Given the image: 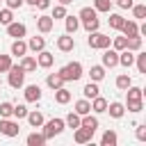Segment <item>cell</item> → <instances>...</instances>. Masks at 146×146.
Here are the masks:
<instances>
[{
    "instance_id": "53",
    "label": "cell",
    "mask_w": 146,
    "mask_h": 146,
    "mask_svg": "<svg viewBox=\"0 0 146 146\" xmlns=\"http://www.w3.org/2000/svg\"><path fill=\"white\" fill-rule=\"evenodd\" d=\"M0 2H2V0H0Z\"/></svg>"
},
{
    "instance_id": "19",
    "label": "cell",
    "mask_w": 146,
    "mask_h": 146,
    "mask_svg": "<svg viewBox=\"0 0 146 146\" xmlns=\"http://www.w3.org/2000/svg\"><path fill=\"white\" fill-rule=\"evenodd\" d=\"M64 25H66V32L68 34H75L78 27H80V18L78 16H64Z\"/></svg>"
},
{
    "instance_id": "30",
    "label": "cell",
    "mask_w": 146,
    "mask_h": 146,
    "mask_svg": "<svg viewBox=\"0 0 146 146\" xmlns=\"http://www.w3.org/2000/svg\"><path fill=\"white\" fill-rule=\"evenodd\" d=\"M125 50H130V52L141 50V36H139V34H137V36H130L128 43H125Z\"/></svg>"
},
{
    "instance_id": "14",
    "label": "cell",
    "mask_w": 146,
    "mask_h": 146,
    "mask_svg": "<svg viewBox=\"0 0 146 146\" xmlns=\"http://www.w3.org/2000/svg\"><path fill=\"white\" fill-rule=\"evenodd\" d=\"M91 130H87V128H82V125H78L75 128V135H73V139L78 141V144H87V141H91Z\"/></svg>"
},
{
    "instance_id": "45",
    "label": "cell",
    "mask_w": 146,
    "mask_h": 146,
    "mask_svg": "<svg viewBox=\"0 0 146 146\" xmlns=\"http://www.w3.org/2000/svg\"><path fill=\"white\" fill-rule=\"evenodd\" d=\"M64 16H66V7H64V5H55V9H52V21L64 18Z\"/></svg>"
},
{
    "instance_id": "23",
    "label": "cell",
    "mask_w": 146,
    "mask_h": 146,
    "mask_svg": "<svg viewBox=\"0 0 146 146\" xmlns=\"http://www.w3.org/2000/svg\"><path fill=\"white\" fill-rule=\"evenodd\" d=\"M73 112H75V114H80V116L89 114V112H91V100H87V98L75 100V110H73Z\"/></svg>"
},
{
    "instance_id": "36",
    "label": "cell",
    "mask_w": 146,
    "mask_h": 146,
    "mask_svg": "<svg viewBox=\"0 0 146 146\" xmlns=\"http://www.w3.org/2000/svg\"><path fill=\"white\" fill-rule=\"evenodd\" d=\"M125 107H128V112H135V114H137V112H141V110H144V100H141V98L128 100V103H125Z\"/></svg>"
},
{
    "instance_id": "5",
    "label": "cell",
    "mask_w": 146,
    "mask_h": 146,
    "mask_svg": "<svg viewBox=\"0 0 146 146\" xmlns=\"http://www.w3.org/2000/svg\"><path fill=\"white\" fill-rule=\"evenodd\" d=\"M18 132H21L18 121H11V119H0V135H5V137H18Z\"/></svg>"
},
{
    "instance_id": "25",
    "label": "cell",
    "mask_w": 146,
    "mask_h": 146,
    "mask_svg": "<svg viewBox=\"0 0 146 146\" xmlns=\"http://www.w3.org/2000/svg\"><path fill=\"white\" fill-rule=\"evenodd\" d=\"M55 100H57L59 105H66V103L71 100V91H68L66 87H59V89H55Z\"/></svg>"
},
{
    "instance_id": "6",
    "label": "cell",
    "mask_w": 146,
    "mask_h": 146,
    "mask_svg": "<svg viewBox=\"0 0 146 146\" xmlns=\"http://www.w3.org/2000/svg\"><path fill=\"white\" fill-rule=\"evenodd\" d=\"M103 66H105V68L119 66V50H114V48H103Z\"/></svg>"
},
{
    "instance_id": "47",
    "label": "cell",
    "mask_w": 146,
    "mask_h": 146,
    "mask_svg": "<svg viewBox=\"0 0 146 146\" xmlns=\"http://www.w3.org/2000/svg\"><path fill=\"white\" fill-rule=\"evenodd\" d=\"M5 2H7L9 9H21V7L25 5V0H5Z\"/></svg>"
},
{
    "instance_id": "18",
    "label": "cell",
    "mask_w": 146,
    "mask_h": 146,
    "mask_svg": "<svg viewBox=\"0 0 146 146\" xmlns=\"http://www.w3.org/2000/svg\"><path fill=\"white\" fill-rule=\"evenodd\" d=\"M105 110H107V100H105L100 94H98L96 98H91V112H96V114H103Z\"/></svg>"
},
{
    "instance_id": "50",
    "label": "cell",
    "mask_w": 146,
    "mask_h": 146,
    "mask_svg": "<svg viewBox=\"0 0 146 146\" xmlns=\"http://www.w3.org/2000/svg\"><path fill=\"white\" fill-rule=\"evenodd\" d=\"M116 5H119L121 9H130V7L135 5V2H132V0H116Z\"/></svg>"
},
{
    "instance_id": "15",
    "label": "cell",
    "mask_w": 146,
    "mask_h": 146,
    "mask_svg": "<svg viewBox=\"0 0 146 146\" xmlns=\"http://www.w3.org/2000/svg\"><path fill=\"white\" fill-rule=\"evenodd\" d=\"M25 73H32V71H36V59L32 57V55H23L21 57V64H18Z\"/></svg>"
},
{
    "instance_id": "42",
    "label": "cell",
    "mask_w": 146,
    "mask_h": 146,
    "mask_svg": "<svg viewBox=\"0 0 146 146\" xmlns=\"http://www.w3.org/2000/svg\"><path fill=\"white\" fill-rule=\"evenodd\" d=\"M11 21H14L11 9H9V7H7V9H0V23H2V25H9Z\"/></svg>"
},
{
    "instance_id": "39",
    "label": "cell",
    "mask_w": 146,
    "mask_h": 146,
    "mask_svg": "<svg viewBox=\"0 0 146 146\" xmlns=\"http://www.w3.org/2000/svg\"><path fill=\"white\" fill-rule=\"evenodd\" d=\"M64 123H66L68 128H73V130H75V128L80 125V114H75V112H71V114H68V116L64 119Z\"/></svg>"
},
{
    "instance_id": "40",
    "label": "cell",
    "mask_w": 146,
    "mask_h": 146,
    "mask_svg": "<svg viewBox=\"0 0 146 146\" xmlns=\"http://www.w3.org/2000/svg\"><path fill=\"white\" fill-rule=\"evenodd\" d=\"M11 116H16V119H25V116H27V107H25L23 103H21V105H14Z\"/></svg>"
},
{
    "instance_id": "46",
    "label": "cell",
    "mask_w": 146,
    "mask_h": 146,
    "mask_svg": "<svg viewBox=\"0 0 146 146\" xmlns=\"http://www.w3.org/2000/svg\"><path fill=\"white\" fill-rule=\"evenodd\" d=\"M125 43H128V36H116V39L112 41L114 50H125Z\"/></svg>"
},
{
    "instance_id": "13",
    "label": "cell",
    "mask_w": 146,
    "mask_h": 146,
    "mask_svg": "<svg viewBox=\"0 0 146 146\" xmlns=\"http://www.w3.org/2000/svg\"><path fill=\"white\" fill-rule=\"evenodd\" d=\"M105 112H110V116H112V119H121V116L125 114V105L114 100V103H107V110H105Z\"/></svg>"
},
{
    "instance_id": "49",
    "label": "cell",
    "mask_w": 146,
    "mask_h": 146,
    "mask_svg": "<svg viewBox=\"0 0 146 146\" xmlns=\"http://www.w3.org/2000/svg\"><path fill=\"white\" fill-rule=\"evenodd\" d=\"M34 7L43 11V9H48V7H50V0H34Z\"/></svg>"
},
{
    "instance_id": "31",
    "label": "cell",
    "mask_w": 146,
    "mask_h": 146,
    "mask_svg": "<svg viewBox=\"0 0 146 146\" xmlns=\"http://www.w3.org/2000/svg\"><path fill=\"white\" fill-rule=\"evenodd\" d=\"M96 16H98V11H96L94 7H82L78 18H80V23H82V21H89V18H96Z\"/></svg>"
},
{
    "instance_id": "37",
    "label": "cell",
    "mask_w": 146,
    "mask_h": 146,
    "mask_svg": "<svg viewBox=\"0 0 146 146\" xmlns=\"http://www.w3.org/2000/svg\"><path fill=\"white\" fill-rule=\"evenodd\" d=\"M123 16L121 14H110V18H107V23H110V27H114V30H119L121 25H123Z\"/></svg>"
},
{
    "instance_id": "41",
    "label": "cell",
    "mask_w": 146,
    "mask_h": 146,
    "mask_svg": "<svg viewBox=\"0 0 146 146\" xmlns=\"http://www.w3.org/2000/svg\"><path fill=\"white\" fill-rule=\"evenodd\" d=\"M11 110H14V105L11 103H0V119H9L11 116Z\"/></svg>"
},
{
    "instance_id": "11",
    "label": "cell",
    "mask_w": 146,
    "mask_h": 146,
    "mask_svg": "<svg viewBox=\"0 0 146 146\" xmlns=\"http://www.w3.org/2000/svg\"><path fill=\"white\" fill-rule=\"evenodd\" d=\"M52 62H55L52 52H48L46 48H43V50H39V57H36V66H41V68H50V66H52Z\"/></svg>"
},
{
    "instance_id": "3",
    "label": "cell",
    "mask_w": 146,
    "mask_h": 146,
    "mask_svg": "<svg viewBox=\"0 0 146 146\" xmlns=\"http://www.w3.org/2000/svg\"><path fill=\"white\" fill-rule=\"evenodd\" d=\"M87 43H89V48H94V50H103V48H110L112 46V39L107 36V34H103V32H89V39H87Z\"/></svg>"
},
{
    "instance_id": "32",
    "label": "cell",
    "mask_w": 146,
    "mask_h": 146,
    "mask_svg": "<svg viewBox=\"0 0 146 146\" xmlns=\"http://www.w3.org/2000/svg\"><path fill=\"white\" fill-rule=\"evenodd\" d=\"M130 84H132V80H130V75H128V73H121V75L116 78V89L125 91V89H128Z\"/></svg>"
},
{
    "instance_id": "16",
    "label": "cell",
    "mask_w": 146,
    "mask_h": 146,
    "mask_svg": "<svg viewBox=\"0 0 146 146\" xmlns=\"http://www.w3.org/2000/svg\"><path fill=\"white\" fill-rule=\"evenodd\" d=\"M80 125H82V128H87V130H91V132H96V128H98V119H96V116H91V112H89V114L80 116Z\"/></svg>"
},
{
    "instance_id": "38",
    "label": "cell",
    "mask_w": 146,
    "mask_h": 146,
    "mask_svg": "<svg viewBox=\"0 0 146 146\" xmlns=\"http://www.w3.org/2000/svg\"><path fill=\"white\" fill-rule=\"evenodd\" d=\"M137 52H139V50H137ZM135 64H137L139 73H146V52H139V55H135Z\"/></svg>"
},
{
    "instance_id": "24",
    "label": "cell",
    "mask_w": 146,
    "mask_h": 146,
    "mask_svg": "<svg viewBox=\"0 0 146 146\" xmlns=\"http://www.w3.org/2000/svg\"><path fill=\"white\" fill-rule=\"evenodd\" d=\"M46 84H48V87H50V89L55 91V89H59V87H64L66 82H64V80L59 78V73H50V75L46 78Z\"/></svg>"
},
{
    "instance_id": "17",
    "label": "cell",
    "mask_w": 146,
    "mask_h": 146,
    "mask_svg": "<svg viewBox=\"0 0 146 146\" xmlns=\"http://www.w3.org/2000/svg\"><path fill=\"white\" fill-rule=\"evenodd\" d=\"M43 48H46V39H43V36H30V41H27V50L39 52V50H43Z\"/></svg>"
},
{
    "instance_id": "28",
    "label": "cell",
    "mask_w": 146,
    "mask_h": 146,
    "mask_svg": "<svg viewBox=\"0 0 146 146\" xmlns=\"http://www.w3.org/2000/svg\"><path fill=\"white\" fill-rule=\"evenodd\" d=\"M27 146H43L46 144V137H43V132H32V135H27Z\"/></svg>"
},
{
    "instance_id": "1",
    "label": "cell",
    "mask_w": 146,
    "mask_h": 146,
    "mask_svg": "<svg viewBox=\"0 0 146 146\" xmlns=\"http://www.w3.org/2000/svg\"><path fill=\"white\" fill-rule=\"evenodd\" d=\"M57 73H59V78H62L64 82H75V80L82 78V64H80V62H71V64L62 66Z\"/></svg>"
},
{
    "instance_id": "2",
    "label": "cell",
    "mask_w": 146,
    "mask_h": 146,
    "mask_svg": "<svg viewBox=\"0 0 146 146\" xmlns=\"http://www.w3.org/2000/svg\"><path fill=\"white\" fill-rule=\"evenodd\" d=\"M64 128H66L64 119H50V121H43V137H46V141L52 139V137H57V135H62Z\"/></svg>"
},
{
    "instance_id": "4",
    "label": "cell",
    "mask_w": 146,
    "mask_h": 146,
    "mask_svg": "<svg viewBox=\"0 0 146 146\" xmlns=\"http://www.w3.org/2000/svg\"><path fill=\"white\" fill-rule=\"evenodd\" d=\"M7 73H9V87H11V89H21V87L25 84V71H23L21 66H14V64H11V68H9Z\"/></svg>"
},
{
    "instance_id": "20",
    "label": "cell",
    "mask_w": 146,
    "mask_h": 146,
    "mask_svg": "<svg viewBox=\"0 0 146 146\" xmlns=\"http://www.w3.org/2000/svg\"><path fill=\"white\" fill-rule=\"evenodd\" d=\"M25 52H27V43H25L23 39H14V43H11V55L23 57Z\"/></svg>"
},
{
    "instance_id": "21",
    "label": "cell",
    "mask_w": 146,
    "mask_h": 146,
    "mask_svg": "<svg viewBox=\"0 0 146 146\" xmlns=\"http://www.w3.org/2000/svg\"><path fill=\"white\" fill-rule=\"evenodd\" d=\"M119 64L125 66V68H130V66L135 64V55H132L130 50H119Z\"/></svg>"
},
{
    "instance_id": "7",
    "label": "cell",
    "mask_w": 146,
    "mask_h": 146,
    "mask_svg": "<svg viewBox=\"0 0 146 146\" xmlns=\"http://www.w3.org/2000/svg\"><path fill=\"white\" fill-rule=\"evenodd\" d=\"M57 48L62 50V52H71L73 48H75V39L66 32V34H62V36H57Z\"/></svg>"
},
{
    "instance_id": "43",
    "label": "cell",
    "mask_w": 146,
    "mask_h": 146,
    "mask_svg": "<svg viewBox=\"0 0 146 146\" xmlns=\"http://www.w3.org/2000/svg\"><path fill=\"white\" fill-rule=\"evenodd\" d=\"M11 68V55H0V73H7Z\"/></svg>"
},
{
    "instance_id": "10",
    "label": "cell",
    "mask_w": 146,
    "mask_h": 146,
    "mask_svg": "<svg viewBox=\"0 0 146 146\" xmlns=\"http://www.w3.org/2000/svg\"><path fill=\"white\" fill-rule=\"evenodd\" d=\"M23 94H25V100H27V103H36V100H41V87H39V84H27Z\"/></svg>"
},
{
    "instance_id": "8",
    "label": "cell",
    "mask_w": 146,
    "mask_h": 146,
    "mask_svg": "<svg viewBox=\"0 0 146 146\" xmlns=\"http://www.w3.org/2000/svg\"><path fill=\"white\" fill-rule=\"evenodd\" d=\"M7 34L14 36V39H23V36L27 34V27H25L23 23H14V21H11V23L7 25Z\"/></svg>"
},
{
    "instance_id": "52",
    "label": "cell",
    "mask_w": 146,
    "mask_h": 146,
    "mask_svg": "<svg viewBox=\"0 0 146 146\" xmlns=\"http://www.w3.org/2000/svg\"><path fill=\"white\" fill-rule=\"evenodd\" d=\"M0 87H2V80H0Z\"/></svg>"
},
{
    "instance_id": "35",
    "label": "cell",
    "mask_w": 146,
    "mask_h": 146,
    "mask_svg": "<svg viewBox=\"0 0 146 146\" xmlns=\"http://www.w3.org/2000/svg\"><path fill=\"white\" fill-rule=\"evenodd\" d=\"M125 94H128V100H135V98H144V89L141 87H128L125 89Z\"/></svg>"
},
{
    "instance_id": "48",
    "label": "cell",
    "mask_w": 146,
    "mask_h": 146,
    "mask_svg": "<svg viewBox=\"0 0 146 146\" xmlns=\"http://www.w3.org/2000/svg\"><path fill=\"white\" fill-rule=\"evenodd\" d=\"M137 139L146 141V125H137Z\"/></svg>"
},
{
    "instance_id": "29",
    "label": "cell",
    "mask_w": 146,
    "mask_h": 146,
    "mask_svg": "<svg viewBox=\"0 0 146 146\" xmlns=\"http://www.w3.org/2000/svg\"><path fill=\"white\" fill-rule=\"evenodd\" d=\"M89 75H91V80H94V82H100V80L105 78V66H103V64H96V66H91Z\"/></svg>"
},
{
    "instance_id": "34",
    "label": "cell",
    "mask_w": 146,
    "mask_h": 146,
    "mask_svg": "<svg viewBox=\"0 0 146 146\" xmlns=\"http://www.w3.org/2000/svg\"><path fill=\"white\" fill-rule=\"evenodd\" d=\"M80 25H82V27H84L87 32H96V30L100 27V21H98V16H96V18H89V21H82Z\"/></svg>"
},
{
    "instance_id": "27",
    "label": "cell",
    "mask_w": 146,
    "mask_h": 146,
    "mask_svg": "<svg viewBox=\"0 0 146 146\" xmlns=\"http://www.w3.org/2000/svg\"><path fill=\"white\" fill-rule=\"evenodd\" d=\"M116 141H119V137H116L114 130H105L103 137H100V144L103 146H116Z\"/></svg>"
},
{
    "instance_id": "51",
    "label": "cell",
    "mask_w": 146,
    "mask_h": 146,
    "mask_svg": "<svg viewBox=\"0 0 146 146\" xmlns=\"http://www.w3.org/2000/svg\"><path fill=\"white\" fill-rule=\"evenodd\" d=\"M57 2H59V5H64V7H66V5H71V2H73V0H57Z\"/></svg>"
},
{
    "instance_id": "44",
    "label": "cell",
    "mask_w": 146,
    "mask_h": 146,
    "mask_svg": "<svg viewBox=\"0 0 146 146\" xmlns=\"http://www.w3.org/2000/svg\"><path fill=\"white\" fill-rule=\"evenodd\" d=\"M130 9H132L135 18H146V5H132Z\"/></svg>"
},
{
    "instance_id": "33",
    "label": "cell",
    "mask_w": 146,
    "mask_h": 146,
    "mask_svg": "<svg viewBox=\"0 0 146 146\" xmlns=\"http://www.w3.org/2000/svg\"><path fill=\"white\" fill-rule=\"evenodd\" d=\"M94 9H96V11H103V14H110L112 0H94Z\"/></svg>"
},
{
    "instance_id": "22",
    "label": "cell",
    "mask_w": 146,
    "mask_h": 146,
    "mask_svg": "<svg viewBox=\"0 0 146 146\" xmlns=\"http://www.w3.org/2000/svg\"><path fill=\"white\" fill-rule=\"evenodd\" d=\"M82 94H84V98L87 100H91V98H96L98 94H100V89H98V82H89V84H84V89H82Z\"/></svg>"
},
{
    "instance_id": "26",
    "label": "cell",
    "mask_w": 146,
    "mask_h": 146,
    "mask_svg": "<svg viewBox=\"0 0 146 146\" xmlns=\"http://www.w3.org/2000/svg\"><path fill=\"white\" fill-rule=\"evenodd\" d=\"M25 119L30 121V125H32V128H41V125H43V114H41V112H36V110H34V112H27V116H25Z\"/></svg>"
},
{
    "instance_id": "12",
    "label": "cell",
    "mask_w": 146,
    "mask_h": 146,
    "mask_svg": "<svg viewBox=\"0 0 146 146\" xmlns=\"http://www.w3.org/2000/svg\"><path fill=\"white\" fill-rule=\"evenodd\" d=\"M119 30H121V32H123V36H128V39L139 34V25H137L135 21H123V25H121Z\"/></svg>"
},
{
    "instance_id": "9",
    "label": "cell",
    "mask_w": 146,
    "mask_h": 146,
    "mask_svg": "<svg viewBox=\"0 0 146 146\" xmlns=\"http://www.w3.org/2000/svg\"><path fill=\"white\" fill-rule=\"evenodd\" d=\"M36 27H39V32H41V34H48V32L55 27L52 16H46V14H43V16H39V18H36Z\"/></svg>"
}]
</instances>
